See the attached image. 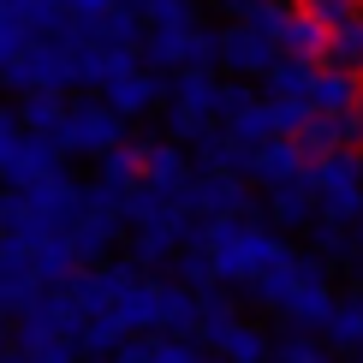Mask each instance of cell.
<instances>
[{"mask_svg":"<svg viewBox=\"0 0 363 363\" xmlns=\"http://www.w3.org/2000/svg\"><path fill=\"white\" fill-rule=\"evenodd\" d=\"M208 256H215V274L226 286H238L245 292L250 280H262L268 268L292 262V245L274 233V220H256V215H220L208 220Z\"/></svg>","mask_w":363,"mask_h":363,"instance_id":"1","label":"cell"},{"mask_svg":"<svg viewBox=\"0 0 363 363\" xmlns=\"http://www.w3.org/2000/svg\"><path fill=\"white\" fill-rule=\"evenodd\" d=\"M215 119H226V78L208 66H179L167 84V131L179 143H191Z\"/></svg>","mask_w":363,"mask_h":363,"instance_id":"2","label":"cell"},{"mask_svg":"<svg viewBox=\"0 0 363 363\" xmlns=\"http://www.w3.org/2000/svg\"><path fill=\"white\" fill-rule=\"evenodd\" d=\"M78 42L84 36H36L30 48L0 72V84L18 89V96H36V89H78Z\"/></svg>","mask_w":363,"mask_h":363,"instance_id":"3","label":"cell"},{"mask_svg":"<svg viewBox=\"0 0 363 363\" xmlns=\"http://www.w3.org/2000/svg\"><path fill=\"white\" fill-rule=\"evenodd\" d=\"M125 143V113L113 108L108 96H78L66 108V125H60V149L72 161H101L108 149Z\"/></svg>","mask_w":363,"mask_h":363,"instance_id":"4","label":"cell"},{"mask_svg":"<svg viewBox=\"0 0 363 363\" xmlns=\"http://www.w3.org/2000/svg\"><path fill=\"white\" fill-rule=\"evenodd\" d=\"M280 60V42L250 18H233L220 30V72L226 78H268V66Z\"/></svg>","mask_w":363,"mask_h":363,"instance_id":"5","label":"cell"},{"mask_svg":"<svg viewBox=\"0 0 363 363\" xmlns=\"http://www.w3.org/2000/svg\"><path fill=\"white\" fill-rule=\"evenodd\" d=\"M250 173H203L196 167L191 191H185V208L196 220H220V215H250Z\"/></svg>","mask_w":363,"mask_h":363,"instance_id":"6","label":"cell"},{"mask_svg":"<svg viewBox=\"0 0 363 363\" xmlns=\"http://www.w3.org/2000/svg\"><path fill=\"white\" fill-rule=\"evenodd\" d=\"M143 185V143H119L101 155L96 167V185H89V196H96V208H113V215H125V196Z\"/></svg>","mask_w":363,"mask_h":363,"instance_id":"7","label":"cell"},{"mask_svg":"<svg viewBox=\"0 0 363 363\" xmlns=\"http://www.w3.org/2000/svg\"><path fill=\"white\" fill-rule=\"evenodd\" d=\"M101 96H108L125 119H143L149 108H161V101H167V84H161L155 66H125V72H113V78L101 84Z\"/></svg>","mask_w":363,"mask_h":363,"instance_id":"8","label":"cell"},{"mask_svg":"<svg viewBox=\"0 0 363 363\" xmlns=\"http://www.w3.org/2000/svg\"><path fill=\"white\" fill-rule=\"evenodd\" d=\"M36 292H48V286H42V274H36L30 245L0 233V304H6V310H24Z\"/></svg>","mask_w":363,"mask_h":363,"instance_id":"9","label":"cell"},{"mask_svg":"<svg viewBox=\"0 0 363 363\" xmlns=\"http://www.w3.org/2000/svg\"><path fill=\"white\" fill-rule=\"evenodd\" d=\"M191 179H196V155H191V143H143V185H155V191H173V196H185L191 191Z\"/></svg>","mask_w":363,"mask_h":363,"instance_id":"10","label":"cell"},{"mask_svg":"<svg viewBox=\"0 0 363 363\" xmlns=\"http://www.w3.org/2000/svg\"><path fill=\"white\" fill-rule=\"evenodd\" d=\"M310 173V149L298 143V138H274V143H262L250 155V179L262 191H274V185H292V179H304Z\"/></svg>","mask_w":363,"mask_h":363,"instance_id":"11","label":"cell"},{"mask_svg":"<svg viewBox=\"0 0 363 363\" xmlns=\"http://www.w3.org/2000/svg\"><path fill=\"white\" fill-rule=\"evenodd\" d=\"M60 161H66V149H60V138H42V131H24V143H18V155L0 167V179L6 185H36V179H48L60 173Z\"/></svg>","mask_w":363,"mask_h":363,"instance_id":"12","label":"cell"},{"mask_svg":"<svg viewBox=\"0 0 363 363\" xmlns=\"http://www.w3.org/2000/svg\"><path fill=\"white\" fill-rule=\"evenodd\" d=\"M119 245H125V226H119V215H113V208H89V215L72 226V250H78V262H84V268L108 262Z\"/></svg>","mask_w":363,"mask_h":363,"instance_id":"13","label":"cell"},{"mask_svg":"<svg viewBox=\"0 0 363 363\" xmlns=\"http://www.w3.org/2000/svg\"><path fill=\"white\" fill-rule=\"evenodd\" d=\"M191 155H196V167H203V173H250V155H256V149H245V143H238L233 131L215 119V125H203V131L191 138Z\"/></svg>","mask_w":363,"mask_h":363,"instance_id":"14","label":"cell"},{"mask_svg":"<svg viewBox=\"0 0 363 363\" xmlns=\"http://www.w3.org/2000/svg\"><path fill=\"white\" fill-rule=\"evenodd\" d=\"M334 280H298V292L286 298V310H280V322L286 328H298V334H322L328 328V315H334Z\"/></svg>","mask_w":363,"mask_h":363,"instance_id":"15","label":"cell"},{"mask_svg":"<svg viewBox=\"0 0 363 363\" xmlns=\"http://www.w3.org/2000/svg\"><path fill=\"white\" fill-rule=\"evenodd\" d=\"M315 78H322V60H292V54H280L274 66H268V101H310L315 96Z\"/></svg>","mask_w":363,"mask_h":363,"instance_id":"16","label":"cell"},{"mask_svg":"<svg viewBox=\"0 0 363 363\" xmlns=\"http://www.w3.org/2000/svg\"><path fill=\"white\" fill-rule=\"evenodd\" d=\"M113 315L125 322V334H155V328H161V286L138 274L125 292L113 298Z\"/></svg>","mask_w":363,"mask_h":363,"instance_id":"17","label":"cell"},{"mask_svg":"<svg viewBox=\"0 0 363 363\" xmlns=\"http://www.w3.org/2000/svg\"><path fill=\"white\" fill-rule=\"evenodd\" d=\"M191 30H196V24H149V36H143V66L179 72V66L191 60Z\"/></svg>","mask_w":363,"mask_h":363,"instance_id":"18","label":"cell"},{"mask_svg":"<svg viewBox=\"0 0 363 363\" xmlns=\"http://www.w3.org/2000/svg\"><path fill=\"white\" fill-rule=\"evenodd\" d=\"M196 322H203V304H196V286H185V280H167V286H161V334L196 340Z\"/></svg>","mask_w":363,"mask_h":363,"instance_id":"19","label":"cell"},{"mask_svg":"<svg viewBox=\"0 0 363 363\" xmlns=\"http://www.w3.org/2000/svg\"><path fill=\"white\" fill-rule=\"evenodd\" d=\"M310 185L315 191H334V185H363V149L345 143V149H328V155H310Z\"/></svg>","mask_w":363,"mask_h":363,"instance_id":"20","label":"cell"},{"mask_svg":"<svg viewBox=\"0 0 363 363\" xmlns=\"http://www.w3.org/2000/svg\"><path fill=\"white\" fill-rule=\"evenodd\" d=\"M220 125L233 131V138L245 143V149H262V143H274V138H286V131H280V108H274V101H268V96H262V101H250L245 113L220 119Z\"/></svg>","mask_w":363,"mask_h":363,"instance_id":"21","label":"cell"},{"mask_svg":"<svg viewBox=\"0 0 363 363\" xmlns=\"http://www.w3.org/2000/svg\"><path fill=\"white\" fill-rule=\"evenodd\" d=\"M280 54H292V60H322V54H328V24L315 18V12L292 6V18H286V30H280Z\"/></svg>","mask_w":363,"mask_h":363,"instance_id":"22","label":"cell"},{"mask_svg":"<svg viewBox=\"0 0 363 363\" xmlns=\"http://www.w3.org/2000/svg\"><path fill=\"white\" fill-rule=\"evenodd\" d=\"M268 220H274V226H310L315 220V185H310V179L274 185V191H268Z\"/></svg>","mask_w":363,"mask_h":363,"instance_id":"23","label":"cell"},{"mask_svg":"<svg viewBox=\"0 0 363 363\" xmlns=\"http://www.w3.org/2000/svg\"><path fill=\"white\" fill-rule=\"evenodd\" d=\"M357 89H363V78H357V72L322 66V78H315V96H310V108H315V113H352V108H357Z\"/></svg>","mask_w":363,"mask_h":363,"instance_id":"24","label":"cell"},{"mask_svg":"<svg viewBox=\"0 0 363 363\" xmlns=\"http://www.w3.org/2000/svg\"><path fill=\"white\" fill-rule=\"evenodd\" d=\"M322 340L334 345V352H363V292H345L334 315H328V328H322Z\"/></svg>","mask_w":363,"mask_h":363,"instance_id":"25","label":"cell"},{"mask_svg":"<svg viewBox=\"0 0 363 363\" xmlns=\"http://www.w3.org/2000/svg\"><path fill=\"white\" fill-rule=\"evenodd\" d=\"M322 66H340V72H357V78H363V12H352L345 24L328 30V54H322Z\"/></svg>","mask_w":363,"mask_h":363,"instance_id":"26","label":"cell"},{"mask_svg":"<svg viewBox=\"0 0 363 363\" xmlns=\"http://www.w3.org/2000/svg\"><path fill=\"white\" fill-rule=\"evenodd\" d=\"M66 108L72 101H60V89H36V96H24V131H42V138H60V125H66Z\"/></svg>","mask_w":363,"mask_h":363,"instance_id":"27","label":"cell"},{"mask_svg":"<svg viewBox=\"0 0 363 363\" xmlns=\"http://www.w3.org/2000/svg\"><path fill=\"white\" fill-rule=\"evenodd\" d=\"M125 340H131V334H125V322H119L113 310H101V315H89V322H84V340H78V345H84V357L96 363V357H113Z\"/></svg>","mask_w":363,"mask_h":363,"instance_id":"28","label":"cell"},{"mask_svg":"<svg viewBox=\"0 0 363 363\" xmlns=\"http://www.w3.org/2000/svg\"><path fill=\"white\" fill-rule=\"evenodd\" d=\"M173 280H185V286H196V292H203V286H215L220 274H215V256H208V245H179L173 250Z\"/></svg>","mask_w":363,"mask_h":363,"instance_id":"29","label":"cell"},{"mask_svg":"<svg viewBox=\"0 0 363 363\" xmlns=\"http://www.w3.org/2000/svg\"><path fill=\"white\" fill-rule=\"evenodd\" d=\"M315 215H322V220H340V226H357V220H363V185L315 191Z\"/></svg>","mask_w":363,"mask_h":363,"instance_id":"30","label":"cell"},{"mask_svg":"<svg viewBox=\"0 0 363 363\" xmlns=\"http://www.w3.org/2000/svg\"><path fill=\"white\" fill-rule=\"evenodd\" d=\"M268 363H334V352H328V340L286 328V334L274 340V357H268Z\"/></svg>","mask_w":363,"mask_h":363,"instance_id":"31","label":"cell"},{"mask_svg":"<svg viewBox=\"0 0 363 363\" xmlns=\"http://www.w3.org/2000/svg\"><path fill=\"white\" fill-rule=\"evenodd\" d=\"M310 250H322L328 262H345V256H357V233H352V226H340V220L315 215L310 220Z\"/></svg>","mask_w":363,"mask_h":363,"instance_id":"32","label":"cell"},{"mask_svg":"<svg viewBox=\"0 0 363 363\" xmlns=\"http://www.w3.org/2000/svg\"><path fill=\"white\" fill-rule=\"evenodd\" d=\"M155 363H226V357L208 352L203 340H179V334H167V340H155Z\"/></svg>","mask_w":363,"mask_h":363,"instance_id":"33","label":"cell"},{"mask_svg":"<svg viewBox=\"0 0 363 363\" xmlns=\"http://www.w3.org/2000/svg\"><path fill=\"white\" fill-rule=\"evenodd\" d=\"M30 363H84V345L78 340H36V345H18Z\"/></svg>","mask_w":363,"mask_h":363,"instance_id":"34","label":"cell"},{"mask_svg":"<svg viewBox=\"0 0 363 363\" xmlns=\"http://www.w3.org/2000/svg\"><path fill=\"white\" fill-rule=\"evenodd\" d=\"M286 18H292V6H286V0H262V6L250 12V24H256V30H268V36H274V42H280Z\"/></svg>","mask_w":363,"mask_h":363,"instance_id":"35","label":"cell"},{"mask_svg":"<svg viewBox=\"0 0 363 363\" xmlns=\"http://www.w3.org/2000/svg\"><path fill=\"white\" fill-rule=\"evenodd\" d=\"M18 143H24V119L12 113V108H0V167L18 155Z\"/></svg>","mask_w":363,"mask_h":363,"instance_id":"36","label":"cell"},{"mask_svg":"<svg viewBox=\"0 0 363 363\" xmlns=\"http://www.w3.org/2000/svg\"><path fill=\"white\" fill-rule=\"evenodd\" d=\"M298 6H304V12H315V18L334 30V24H345V18L357 12V0H298Z\"/></svg>","mask_w":363,"mask_h":363,"instance_id":"37","label":"cell"},{"mask_svg":"<svg viewBox=\"0 0 363 363\" xmlns=\"http://www.w3.org/2000/svg\"><path fill=\"white\" fill-rule=\"evenodd\" d=\"M113 363H155V340H149V334H131V340L113 352Z\"/></svg>","mask_w":363,"mask_h":363,"instance_id":"38","label":"cell"},{"mask_svg":"<svg viewBox=\"0 0 363 363\" xmlns=\"http://www.w3.org/2000/svg\"><path fill=\"white\" fill-rule=\"evenodd\" d=\"M256 6H262V0H220V12H226V18H250Z\"/></svg>","mask_w":363,"mask_h":363,"instance_id":"39","label":"cell"},{"mask_svg":"<svg viewBox=\"0 0 363 363\" xmlns=\"http://www.w3.org/2000/svg\"><path fill=\"white\" fill-rule=\"evenodd\" d=\"M119 0H78V18H101V12H113Z\"/></svg>","mask_w":363,"mask_h":363,"instance_id":"40","label":"cell"},{"mask_svg":"<svg viewBox=\"0 0 363 363\" xmlns=\"http://www.w3.org/2000/svg\"><path fill=\"white\" fill-rule=\"evenodd\" d=\"M0 363H30V357L24 352H0Z\"/></svg>","mask_w":363,"mask_h":363,"instance_id":"41","label":"cell"},{"mask_svg":"<svg viewBox=\"0 0 363 363\" xmlns=\"http://www.w3.org/2000/svg\"><path fill=\"white\" fill-rule=\"evenodd\" d=\"M352 274H357V292H363V250H357V268H352Z\"/></svg>","mask_w":363,"mask_h":363,"instance_id":"42","label":"cell"},{"mask_svg":"<svg viewBox=\"0 0 363 363\" xmlns=\"http://www.w3.org/2000/svg\"><path fill=\"white\" fill-rule=\"evenodd\" d=\"M352 233H357V250H363V220H357V226H352Z\"/></svg>","mask_w":363,"mask_h":363,"instance_id":"43","label":"cell"},{"mask_svg":"<svg viewBox=\"0 0 363 363\" xmlns=\"http://www.w3.org/2000/svg\"><path fill=\"white\" fill-rule=\"evenodd\" d=\"M357 119H363V89H357Z\"/></svg>","mask_w":363,"mask_h":363,"instance_id":"44","label":"cell"},{"mask_svg":"<svg viewBox=\"0 0 363 363\" xmlns=\"http://www.w3.org/2000/svg\"><path fill=\"white\" fill-rule=\"evenodd\" d=\"M96 363H113V357H96Z\"/></svg>","mask_w":363,"mask_h":363,"instance_id":"45","label":"cell"},{"mask_svg":"<svg viewBox=\"0 0 363 363\" xmlns=\"http://www.w3.org/2000/svg\"><path fill=\"white\" fill-rule=\"evenodd\" d=\"M357 363H363V357H357Z\"/></svg>","mask_w":363,"mask_h":363,"instance_id":"46","label":"cell"},{"mask_svg":"<svg viewBox=\"0 0 363 363\" xmlns=\"http://www.w3.org/2000/svg\"><path fill=\"white\" fill-rule=\"evenodd\" d=\"M357 357H363V352H357Z\"/></svg>","mask_w":363,"mask_h":363,"instance_id":"47","label":"cell"}]
</instances>
